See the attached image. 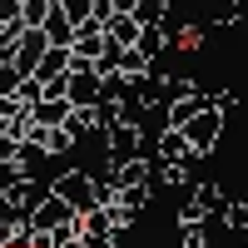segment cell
<instances>
[{"label": "cell", "instance_id": "cell-17", "mask_svg": "<svg viewBox=\"0 0 248 248\" xmlns=\"http://www.w3.org/2000/svg\"><path fill=\"white\" fill-rule=\"evenodd\" d=\"M199 45H203V30L199 25H189V30L179 35V50H199Z\"/></svg>", "mask_w": 248, "mask_h": 248}, {"label": "cell", "instance_id": "cell-10", "mask_svg": "<svg viewBox=\"0 0 248 248\" xmlns=\"http://www.w3.org/2000/svg\"><path fill=\"white\" fill-rule=\"evenodd\" d=\"M139 45H144V50H149V55L159 60L164 50H169V30H164V25H144V35H139Z\"/></svg>", "mask_w": 248, "mask_h": 248}, {"label": "cell", "instance_id": "cell-12", "mask_svg": "<svg viewBox=\"0 0 248 248\" xmlns=\"http://www.w3.org/2000/svg\"><path fill=\"white\" fill-rule=\"evenodd\" d=\"M144 25H164V15H169V0H139V10H134Z\"/></svg>", "mask_w": 248, "mask_h": 248}, {"label": "cell", "instance_id": "cell-18", "mask_svg": "<svg viewBox=\"0 0 248 248\" xmlns=\"http://www.w3.org/2000/svg\"><path fill=\"white\" fill-rule=\"evenodd\" d=\"M119 10H139V0H114V15Z\"/></svg>", "mask_w": 248, "mask_h": 248}, {"label": "cell", "instance_id": "cell-4", "mask_svg": "<svg viewBox=\"0 0 248 248\" xmlns=\"http://www.w3.org/2000/svg\"><path fill=\"white\" fill-rule=\"evenodd\" d=\"M75 203H65L55 189H50V199H40V209H35V229L40 233H55V229H65V223H75Z\"/></svg>", "mask_w": 248, "mask_h": 248}, {"label": "cell", "instance_id": "cell-3", "mask_svg": "<svg viewBox=\"0 0 248 248\" xmlns=\"http://www.w3.org/2000/svg\"><path fill=\"white\" fill-rule=\"evenodd\" d=\"M184 134H189V144H194L199 154H214V144L223 139V109L218 105H203L189 124H184Z\"/></svg>", "mask_w": 248, "mask_h": 248}, {"label": "cell", "instance_id": "cell-8", "mask_svg": "<svg viewBox=\"0 0 248 248\" xmlns=\"http://www.w3.org/2000/svg\"><path fill=\"white\" fill-rule=\"evenodd\" d=\"M45 30H50V40H55V45H70V50H75V35H79V25H75V20H70L65 10H60V5L50 10V20H45Z\"/></svg>", "mask_w": 248, "mask_h": 248}, {"label": "cell", "instance_id": "cell-2", "mask_svg": "<svg viewBox=\"0 0 248 248\" xmlns=\"http://www.w3.org/2000/svg\"><path fill=\"white\" fill-rule=\"evenodd\" d=\"M50 189L65 199V203H75L79 214H90L94 203H99V179H94V174H85V169H65V174L50 184Z\"/></svg>", "mask_w": 248, "mask_h": 248}, {"label": "cell", "instance_id": "cell-16", "mask_svg": "<svg viewBox=\"0 0 248 248\" xmlns=\"http://www.w3.org/2000/svg\"><path fill=\"white\" fill-rule=\"evenodd\" d=\"M203 94H209V105H218V109H233V90H223V85H209Z\"/></svg>", "mask_w": 248, "mask_h": 248}, {"label": "cell", "instance_id": "cell-13", "mask_svg": "<svg viewBox=\"0 0 248 248\" xmlns=\"http://www.w3.org/2000/svg\"><path fill=\"white\" fill-rule=\"evenodd\" d=\"M50 10H55V0H25V10H20V15H25V25H45Z\"/></svg>", "mask_w": 248, "mask_h": 248}, {"label": "cell", "instance_id": "cell-14", "mask_svg": "<svg viewBox=\"0 0 248 248\" xmlns=\"http://www.w3.org/2000/svg\"><path fill=\"white\" fill-rule=\"evenodd\" d=\"M55 5L65 10V15L75 20V25H79V20H90V15H94V0H55Z\"/></svg>", "mask_w": 248, "mask_h": 248}, {"label": "cell", "instance_id": "cell-9", "mask_svg": "<svg viewBox=\"0 0 248 248\" xmlns=\"http://www.w3.org/2000/svg\"><path fill=\"white\" fill-rule=\"evenodd\" d=\"M218 218H223V229H229L233 238H248V203H243V199H229Z\"/></svg>", "mask_w": 248, "mask_h": 248}, {"label": "cell", "instance_id": "cell-11", "mask_svg": "<svg viewBox=\"0 0 248 248\" xmlns=\"http://www.w3.org/2000/svg\"><path fill=\"white\" fill-rule=\"evenodd\" d=\"M179 248H209V229L203 223H179Z\"/></svg>", "mask_w": 248, "mask_h": 248}, {"label": "cell", "instance_id": "cell-7", "mask_svg": "<svg viewBox=\"0 0 248 248\" xmlns=\"http://www.w3.org/2000/svg\"><path fill=\"white\" fill-rule=\"evenodd\" d=\"M203 105H209V94H203V90H189V94H179L174 99V105H169V124H179V129H184V124H189Z\"/></svg>", "mask_w": 248, "mask_h": 248}, {"label": "cell", "instance_id": "cell-15", "mask_svg": "<svg viewBox=\"0 0 248 248\" xmlns=\"http://www.w3.org/2000/svg\"><path fill=\"white\" fill-rule=\"evenodd\" d=\"M20 114H30V105L20 94H0V119H20Z\"/></svg>", "mask_w": 248, "mask_h": 248}, {"label": "cell", "instance_id": "cell-6", "mask_svg": "<svg viewBox=\"0 0 248 248\" xmlns=\"http://www.w3.org/2000/svg\"><path fill=\"white\" fill-rule=\"evenodd\" d=\"M109 35L119 40V45H139V35H144V20H139L134 10H119V15H109Z\"/></svg>", "mask_w": 248, "mask_h": 248}, {"label": "cell", "instance_id": "cell-1", "mask_svg": "<svg viewBox=\"0 0 248 248\" xmlns=\"http://www.w3.org/2000/svg\"><path fill=\"white\" fill-rule=\"evenodd\" d=\"M223 203H229V194H223V184H194V194L184 199L179 209V223H209L214 214H223Z\"/></svg>", "mask_w": 248, "mask_h": 248}, {"label": "cell", "instance_id": "cell-5", "mask_svg": "<svg viewBox=\"0 0 248 248\" xmlns=\"http://www.w3.org/2000/svg\"><path fill=\"white\" fill-rule=\"evenodd\" d=\"M189 154H194V144H189V134H184L179 124L159 129V154L154 159H189Z\"/></svg>", "mask_w": 248, "mask_h": 248}]
</instances>
